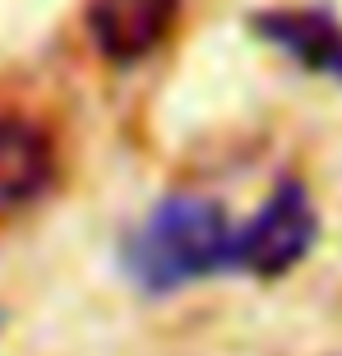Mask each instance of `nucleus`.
<instances>
[{"label": "nucleus", "instance_id": "5", "mask_svg": "<svg viewBox=\"0 0 342 356\" xmlns=\"http://www.w3.org/2000/svg\"><path fill=\"white\" fill-rule=\"evenodd\" d=\"M263 38L282 47L296 65L315 70V74H333L342 79V28L319 10H287V14H263L254 24Z\"/></svg>", "mask_w": 342, "mask_h": 356}, {"label": "nucleus", "instance_id": "3", "mask_svg": "<svg viewBox=\"0 0 342 356\" xmlns=\"http://www.w3.org/2000/svg\"><path fill=\"white\" fill-rule=\"evenodd\" d=\"M171 24H176V0H92L88 5L92 47L116 65H134L153 56L167 42Z\"/></svg>", "mask_w": 342, "mask_h": 356}, {"label": "nucleus", "instance_id": "2", "mask_svg": "<svg viewBox=\"0 0 342 356\" xmlns=\"http://www.w3.org/2000/svg\"><path fill=\"white\" fill-rule=\"evenodd\" d=\"M319 236L315 204L296 181H282L245 227H236V268L254 277H282L310 254Z\"/></svg>", "mask_w": 342, "mask_h": 356}, {"label": "nucleus", "instance_id": "1", "mask_svg": "<svg viewBox=\"0 0 342 356\" xmlns=\"http://www.w3.org/2000/svg\"><path fill=\"white\" fill-rule=\"evenodd\" d=\"M125 268L153 296L176 291L209 273L236 268V227L218 199L171 195L125 241Z\"/></svg>", "mask_w": 342, "mask_h": 356}, {"label": "nucleus", "instance_id": "4", "mask_svg": "<svg viewBox=\"0 0 342 356\" xmlns=\"http://www.w3.org/2000/svg\"><path fill=\"white\" fill-rule=\"evenodd\" d=\"M51 181V144L38 125L0 116V213L24 209Z\"/></svg>", "mask_w": 342, "mask_h": 356}]
</instances>
